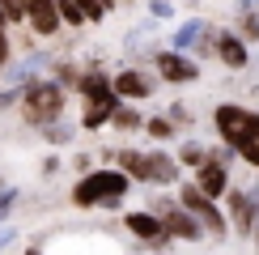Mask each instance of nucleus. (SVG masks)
Wrapping results in <instances>:
<instances>
[{
	"label": "nucleus",
	"mask_w": 259,
	"mask_h": 255,
	"mask_svg": "<svg viewBox=\"0 0 259 255\" xmlns=\"http://www.w3.org/2000/svg\"><path fill=\"white\" fill-rule=\"evenodd\" d=\"M127 191H132V179L119 166H98V170H85L72 183V204L77 208H115V204H123Z\"/></svg>",
	"instance_id": "obj_1"
},
{
	"label": "nucleus",
	"mask_w": 259,
	"mask_h": 255,
	"mask_svg": "<svg viewBox=\"0 0 259 255\" xmlns=\"http://www.w3.org/2000/svg\"><path fill=\"white\" fill-rule=\"evenodd\" d=\"M64 106H68V90L56 85L51 77H34V81L21 85L17 111H21V119H26V128H47V123L64 119Z\"/></svg>",
	"instance_id": "obj_2"
},
{
	"label": "nucleus",
	"mask_w": 259,
	"mask_h": 255,
	"mask_svg": "<svg viewBox=\"0 0 259 255\" xmlns=\"http://www.w3.org/2000/svg\"><path fill=\"white\" fill-rule=\"evenodd\" d=\"M175 200L204 226V234H208V238H217V242L230 238V217H225V208L217 204V200H208L196 183H191V179H179V196H175Z\"/></svg>",
	"instance_id": "obj_3"
},
{
	"label": "nucleus",
	"mask_w": 259,
	"mask_h": 255,
	"mask_svg": "<svg viewBox=\"0 0 259 255\" xmlns=\"http://www.w3.org/2000/svg\"><path fill=\"white\" fill-rule=\"evenodd\" d=\"M212 128H217L221 145L238 149L259 128V111H251V106H242V102H221V106H212Z\"/></svg>",
	"instance_id": "obj_4"
},
{
	"label": "nucleus",
	"mask_w": 259,
	"mask_h": 255,
	"mask_svg": "<svg viewBox=\"0 0 259 255\" xmlns=\"http://www.w3.org/2000/svg\"><path fill=\"white\" fill-rule=\"evenodd\" d=\"M225 217H230V234H255L259 226V187L242 191V187H230L225 191Z\"/></svg>",
	"instance_id": "obj_5"
},
{
	"label": "nucleus",
	"mask_w": 259,
	"mask_h": 255,
	"mask_svg": "<svg viewBox=\"0 0 259 255\" xmlns=\"http://www.w3.org/2000/svg\"><path fill=\"white\" fill-rule=\"evenodd\" d=\"M123 226L132 238H140L149 251H170L175 247V238L166 234V226H161V217L153 208H132V212H123Z\"/></svg>",
	"instance_id": "obj_6"
},
{
	"label": "nucleus",
	"mask_w": 259,
	"mask_h": 255,
	"mask_svg": "<svg viewBox=\"0 0 259 255\" xmlns=\"http://www.w3.org/2000/svg\"><path fill=\"white\" fill-rule=\"evenodd\" d=\"M153 72H157V81L191 85V81H200V60H191V56H183V51L166 47V51H153Z\"/></svg>",
	"instance_id": "obj_7"
},
{
	"label": "nucleus",
	"mask_w": 259,
	"mask_h": 255,
	"mask_svg": "<svg viewBox=\"0 0 259 255\" xmlns=\"http://www.w3.org/2000/svg\"><path fill=\"white\" fill-rule=\"evenodd\" d=\"M111 90L119 94V102H149L157 90V77H149L145 68H119L111 72Z\"/></svg>",
	"instance_id": "obj_8"
},
{
	"label": "nucleus",
	"mask_w": 259,
	"mask_h": 255,
	"mask_svg": "<svg viewBox=\"0 0 259 255\" xmlns=\"http://www.w3.org/2000/svg\"><path fill=\"white\" fill-rule=\"evenodd\" d=\"M157 217H161V226H166V234H170L175 242H204V238H208V234H204V226L179 204V200H170Z\"/></svg>",
	"instance_id": "obj_9"
},
{
	"label": "nucleus",
	"mask_w": 259,
	"mask_h": 255,
	"mask_svg": "<svg viewBox=\"0 0 259 255\" xmlns=\"http://www.w3.org/2000/svg\"><path fill=\"white\" fill-rule=\"evenodd\" d=\"M191 183H196L208 200H217V204H221V200H225V191L234 187V179H230V166H225V162H217V157H212V149H208V162H204L200 170H191Z\"/></svg>",
	"instance_id": "obj_10"
},
{
	"label": "nucleus",
	"mask_w": 259,
	"mask_h": 255,
	"mask_svg": "<svg viewBox=\"0 0 259 255\" xmlns=\"http://www.w3.org/2000/svg\"><path fill=\"white\" fill-rule=\"evenodd\" d=\"M212 56H217L230 72H242L246 64H251V42H246L234 26H221L217 30V51H212Z\"/></svg>",
	"instance_id": "obj_11"
},
{
	"label": "nucleus",
	"mask_w": 259,
	"mask_h": 255,
	"mask_svg": "<svg viewBox=\"0 0 259 255\" xmlns=\"http://www.w3.org/2000/svg\"><path fill=\"white\" fill-rule=\"evenodd\" d=\"M26 30L34 38H56L64 30L60 5H56V0H30V5H26Z\"/></svg>",
	"instance_id": "obj_12"
},
{
	"label": "nucleus",
	"mask_w": 259,
	"mask_h": 255,
	"mask_svg": "<svg viewBox=\"0 0 259 255\" xmlns=\"http://www.w3.org/2000/svg\"><path fill=\"white\" fill-rule=\"evenodd\" d=\"M149 157V187H179L183 179V166L175 153H166V149H145Z\"/></svg>",
	"instance_id": "obj_13"
},
{
	"label": "nucleus",
	"mask_w": 259,
	"mask_h": 255,
	"mask_svg": "<svg viewBox=\"0 0 259 255\" xmlns=\"http://www.w3.org/2000/svg\"><path fill=\"white\" fill-rule=\"evenodd\" d=\"M72 94H81V102L119 98V94L111 90V72H102V68H81V81H77V90H72Z\"/></svg>",
	"instance_id": "obj_14"
},
{
	"label": "nucleus",
	"mask_w": 259,
	"mask_h": 255,
	"mask_svg": "<svg viewBox=\"0 0 259 255\" xmlns=\"http://www.w3.org/2000/svg\"><path fill=\"white\" fill-rule=\"evenodd\" d=\"M115 166H119L132 183H149V157H145V149H115Z\"/></svg>",
	"instance_id": "obj_15"
},
{
	"label": "nucleus",
	"mask_w": 259,
	"mask_h": 255,
	"mask_svg": "<svg viewBox=\"0 0 259 255\" xmlns=\"http://www.w3.org/2000/svg\"><path fill=\"white\" fill-rule=\"evenodd\" d=\"M115 106H119V98L85 102V106H81V128H85V132H98V128H106V123H111V115H115Z\"/></svg>",
	"instance_id": "obj_16"
},
{
	"label": "nucleus",
	"mask_w": 259,
	"mask_h": 255,
	"mask_svg": "<svg viewBox=\"0 0 259 255\" xmlns=\"http://www.w3.org/2000/svg\"><path fill=\"white\" fill-rule=\"evenodd\" d=\"M140 132L149 136V141H157V145H170L179 136V128L170 123V115L161 111V115H145V128H140Z\"/></svg>",
	"instance_id": "obj_17"
},
{
	"label": "nucleus",
	"mask_w": 259,
	"mask_h": 255,
	"mask_svg": "<svg viewBox=\"0 0 259 255\" xmlns=\"http://www.w3.org/2000/svg\"><path fill=\"white\" fill-rule=\"evenodd\" d=\"M47 77L72 94V90H77V81H81V64H77V60H51V64H47Z\"/></svg>",
	"instance_id": "obj_18"
},
{
	"label": "nucleus",
	"mask_w": 259,
	"mask_h": 255,
	"mask_svg": "<svg viewBox=\"0 0 259 255\" xmlns=\"http://www.w3.org/2000/svg\"><path fill=\"white\" fill-rule=\"evenodd\" d=\"M111 128L115 132H140V128H145V115L136 111V102H119L115 115H111Z\"/></svg>",
	"instance_id": "obj_19"
},
{
	"label": "nucleus",
	"mask_w": 259,
	"mask_h": 255,
	"mask_svg": "<svg viewBox=\"0 0 259 255\" xmlns=\"http://www.w3.org/2000/svg\"><path fill=\"white\" fill-rule=\"evenodd\" d=\"M175 157H179L183 170H200L204 162H208V145H204V141H183L175 149Z\"/></svg>",
	"instance_id": "obj_20"
},
{
	"label": "nucleus",
	"mask_w": 259,
	"mask_h": 255,
	"mask_svg": "<svg viewBox=\"0 0 259 255\" xmlns=\"http://www.w3.org/2000/svg\"><path fill=\"white\" fill-rule=\"evenodd\" d=\"M234 30H238L246 42H259V9H238V17H234Z\"/></svg>",
	"instance_id": "obj_21"
},
{
	"label": "nucleus",
	"mask_w": 259,
	"mask_h": 255,
	"mask_svg": "<svg viewBox=\"0 0 259 255\" xmlns=\"http://www.w3.org/2000/svg\"><path fill=\"white\" fill-rule=\"evenodd\" d=\"M77 9L85 17V26H102V21L111 17V5H106V0H77Z\"/></svg>",
	"instance_id": "obj_22"
},
{
	"label": "nucleus",
	"mask_w": 259,
	"mask_h": 255,
	"mask_svg": "<svg viewBox=\"0 0 259 255\" xmlns=\"http://www.w3.org/2000/svg\"><path fill=\"white\" fill-rule=\"evenodd\" d=\"M38 132H42V141H47V145H68L72 136H77V128H72L68 119H56V123L38 128Z\"/></svg>",
	"instance_id": "obj_23"
},
{
	"label": "nucleus",
	"mask_w": 259,
	"mask_h": 255,
	"mask_svg": "<svg viewBox=\"0 0 259 255\" xmlns=\"http://www.w3.org/2000/svg\"><path fill=\"white\" fill-rule=\"evenodd\" d=\"M56 5H60V21H64V30H81V26H85L77 0H56Z\"/></svg>",
	"instance_id": "obj_24"
},
{
	"label": "nucleus",
	"mask_w": 259,
	"mask_h": 255,
	"mask_svg": "<svg viewBox=\"0 0 259 255\" xmlns=\"http://www.w3.org/2000/svg\"><path fill=\"white\" fill-rule=\"evenodd\" d=\"M26 5H30V0H0V9H5V21H9V30H13V26H26Z\"/></svg>",
	"instance_id": "obj_25"
},
{
	"label": "nucleus",
	"mask_w": 259,
	"mask_h": 255,
	"mask_svg": "<svg viewBox=\"0 0 259 255\" xmlns=\"http://www.w3.org/2000/svg\"><path fill=\"white\" fill-rule=\"evenodd\" d=\"M234 153H238V157H242L246 166H255V170H259V128H255L251 136H246V141H242L238 149H234Z\"/></svg>",
	"instance_id": "obj_26"
},
{
	"label": "nucleus",
	"mask_w": 259,
	"mask_h": 255,
	"mask_svg": "<svg viewBox=\"0 0 259 255\" xmlns=\"http://www.w3.org/2000/svg\"><path fill=\"white\" fill-rule=\"evenodd\" d=\"M13 56H17V42H13V34H9V26H0V72L13 64Z\"/></svg>",
	"instance_id": "obj_27"
},
{
	"label": "nucleus",
	"mask_w": 259,
	"mask_h": 255,
	"mask_svg": "<svg viewBox=\"0 0 259 255\" xmlns=\"http://www.w3.org/2000/svg\"><path fill=\"white\" fill-rule=\"evenodd\" d=\"M149 17H153V21H170V17H175V0H149Z\"/></svg>",
	"instance_id": "obj_28"
},
{
	"label": "nucleus",
	"mask_w": 259,
	"mask_h": 255,
	"mask_svg": "<svg viewBox=\"0 0 259 255\" xmlns=\"http://www.w3.org/2000/svg\"><path fill=\"white\" fill-rule=\"evenodd\" d=\"M166 115H170V123H175V128H179V123L187 128L191 119H196V115H191V106H187V102H170V106H166Z\"/></svg>",
	"instance_id": "obj_29"
},
{
	"label": "nucleus",
	"mask_w": 259,
	"mask_h": 255,
	"mask_svg": "<svg viewBox=\"0 0 259 255\" xmlns=\"http://www.w3.org/2000/svg\"><path fill=\"white\" fill-rule=\"evenodd\" d=\"M17 204V187H0V226L9 221V212H13Z\"/></svg>",
	"instance_id": "obj_30"
},
{
	"label": "nucleus",
	"mask_w": 259,
	"mask_h": 255,
	"mask_svg": "<svg viewBox=\"0 0 259 255\" xmlns=\"http://www.w3.org/2000/svg\"><path fill=\"white\" fill-rule=\"evenodd\" d=\"M17 102H21V90H17V85H5V90H0V115L13 111Z\"/></svg>",
	"instance_id": "obj_31"
},
{
	"label": "nucleus",
	"mask_w": 259,
	"mask_h": 255,
	"mask_svg": "<svg viewBox=\"0 0 259 255\" xmlns=\"http://www.w3.org/2000/svg\"><path fill=\"white\" fill-rule=\"evenodd\" d=\"M72 170H77V175H85V170H94V157H90V153H77V157H72Z\"/></svg>",
	"instance_id": "obj_32"
},
{
	"label": "nucleus",
	"mask_w": 259,
	"mask_h": 255,
	"mask_svg": "<svg viewBox=\"0 0 259 255\" xmlns=\"http://www.w3.org/2000/svg\"><path fill=\"white\" fill-rule=\"evenodd\" d=\"M56 170H60V157H56V153H51V157H42V175L51 179V175H56Z\"/></svg>",
	"instance_id": "obj_33"
},
{
	"label": "nucleus",
	"mask_w": 259,
	"mask_h": 255,
	"mask_svg": "<svg viewBox=\"0 0 259 255\" xmlns=\"http://www.w3.org/2000/svg\"><path fill=\"white\" fill-rule=\"evenodd\" d=\"M13 238H17V234H13V226H0V251H5Z\"/></svg>",
	"instance_id": "obj_34"
},
{
	"label": "nucleus",
	"mask_w": 259,
	"mask_h": 255,
	"mask_svg": "<svg viewBox=\"0 0 259 255\" xmlns=\"http://www.w3.org/2000/svg\"><path fill=\"white\" fill-rule=\"evenodd\" d=\"M238 9H259V0H238Z\"/></svg>",
	"instance_id": "obj_35"
},
{
	"label": "nucleus",
	"mask_w": 259,
	"mask_h": 255,
	"mask_svg": "<svg viewBox=\"0 0 259 255\" xmlns=\"http://www.w3.org/2000/svg\"><path fill=\"white\" fill-rule=\"evenodd\" d=\"M26 255H42V251H38V247H26Z\"/></svg>",
	"instance_id": "obj_36"
},
{
	"label": "nucleus",
	"mask_w": 259,
	"mask_h": 255,
	"mask_svg": "<svg viewBox=\"0 0 259 255\" xmlns=\"http://www.w3.org/2000/svg\"><path fill=\"white\" fill-rule=\"evenodd\" d=\"M255 255H259V226H255Z\"/></svg>",
	"instance_id": "obj_37"
},
{
	"label": "nucleus",
	"mask_w": 259,
	"mask_h": 255,
	"mask_svg": "<svg viewBox=\"0 0 259 255\" xmlns=\"http://www.w3.org/2000/svg\"><path fill=\"white\" fill-rule=\"evenodd\" d=\"M0 26H9V21H5V9H0Z\"/></svg>",
	"instance_id": "obj_38"
}]
</instances>
